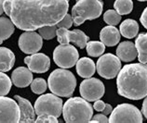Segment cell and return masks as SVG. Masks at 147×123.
Wrapping results in <instances>:
<instances>
[{
	"label": "cell",
	"instance_id": "obj_1",
	"mask_svg": "<svg viewBox=\"0 0 147 123\" xmlns=\"http://www.w3.org/2000/svg\"><path fill=\"white\" fill-rule=\"evenodd\" d=\"M69 9L67 0H5L4 11L22 31L56 25Z\"/></svg>",
	"mask_w": 147,
	"mask_h": 123
},
{
	"label": "cell",
	"instance_id": "obj_2",
	"mask_svg": "<svg viewBox=\"0 0 147 123\" xmlns=\"http://www.w3.org/2000/svg\"><path fill=\"white\" fill-rule=\"evenodd\" d=\"M118 94L130 100L147 96V65L134 63L125 65L117 79Z\"/></svg>",
	"mask_w": 147,
	"mask_h": 123
},
{
	"label": "cell",
	"instance_id": "obj_3",
	"mask_svg": "<svg viewBox=\"0 0 147 123\" xmlns=\"http://www.w3.org/2000/svg\"><path fill=\"white\" fill-rule=\"evenodd\" d=\"M64 120L68 123L90 122L93 116L92 106L86 99L81 97H72L65 102L63 107Z\"/></svg>",
	"mask_w": 147,
	"mask_h": 123
},
{
	"label": "cell",
	"instance_id": "obj_4",
	"mask_svg": "<svg viewBox=\"0 0 147 123\" xmlns=\"http://www.w3.org/2000/svg\"><path fill=\"white\" fill-rule=\"evenodd\" d=\"M48 85L51 93L61 97H70L76 86V79L66 68H58L49 76Z\"/></svg>",
	"mask_w": 147,
	"mask_h": 123
},
{
	"label": "cell",
	"instance_id": "obj_5",
	"mask_svg": "<svg viewBox=\"0 0 147 123\" xmlns=\"http://www.w3.org/2000/svg\"><path fill=\"white\" fill-rule=\"evenodd\" d=\"M103 4L100 0H76L72 9V19L76 26L84 23L87 20H94L100 16Z\"/></svg>",
	"mask_w": 147,
	"mask_h": 123
},
{
	"label": "cell",
	"instance_id": "obj_6",
	"mask_svg": "<svg viewBox=\"0 0 147 123\" xmlns=\"http://www.w3.org/2000/svg\"><path fill=\"white\" fill-rule=\"evenodd\" d=\"M63 100L58 95L47 94L39 96L34 103V111L37 116L40 115H51L60 117L63 112Z\"/></svg>",
	"mask_w": 147,
	"mask_h": 123
},
{
	"label": "cell",
	"instance_id": "obj_7",
	"mask_svg": "<svg viewBox=\"0 0 147 123\" xmlns=\"http://www.w3.org/2000/svg\"><path fill=\"white\" fill-rule=\"evenodd\" d=\"M78 52L76 47L69 44H61L53 52V60L59 67L69 68L74 67L78 60Z\"/></svg>",
	"mask_w": 147,
	"mask_h": 123
},
{
	"label": "cell",
	"instance_id": "obj_8",
	"mask_svg": "<svg viewBox=\"0 0 147 123\" xmlns=\"http://www.w3.org/2000/svg\"><path fill=\"white\" fill-rule=\"evenodd\" d=\"M109 122H142L141 111L130 104H121L113 109L109 118Z\"/></svg>",
	"mask_w": 147,
	"mask_h": 123
},
{
	"label": "cell",
	"instance_id": "obj_9",
	"mask_svg": "<svg viewBox=\"0 0 147 123\" xmlns=\"http://www.w3.org/2000/svg\"><path fill=\"white\" fill-rule=\"evenodd\" d=\"M97 71L104 79H114L121 68V61L117 56L105 54L97 61Z\"/></svg>",
	"mask_w": 147,
	"mask_h": 123
},
{
	"label": "cell",
	"instance_id": "obj_10",
	"mask_svg": "<svg viewBox=\"0 0 147 123\" xmlns=\"http://www.w3.org/2000/svg\"><path fill=\"white\" fill-rule=\"evenodd\" d=\"M79 92L84 99L88 102H92L103 96L105 93V87L102 80L96 78H86V80L80 83Z\"/></svg>",
	"mask_w": 147,
	"mask_h": 123
},
{
	"label": "cell",
	"instance_id": "obj_11",
	"mask_svg": "<svg viewBox=\"0 0 147 123\" xmlns=\"http://www.w3.org/2000/svg\"><path fill=\"white\" fill-rule=\"evenodd\" d=\"M19 47L25 54L37 53L43 45V38L34 31H26L22 33L18 41Z\"/></svg>",
	"mask_w": 147,
	"mask_h": 123
},
{
	"label": "cell",
	"instance_id": "obj_12",
	"mask_svg": "<svg viewBox=\"0 0 147 123\" xmlns=\"http://www.w3.org/2000/svg\"><path fill=\"white\" fill-rule=\"evenodd\" d=\"M0 122H20V108L15 99L0 96Z\"/></svg>",
	"mask_w": 147,
	"mask_h": 123
},
{
	"label": "cell",
	"instance_id": "obj_13",
	"mask_svg": "<svg viewBox=\"0 0 147 123\" xmlns=\"http://www.w3.org/2000/svg\"><path fill=\"white\" fill-rule=\"evenodd\" d=\"M57 40L60 44L74 43L79 48L86 47L88 37L80 30L69 31L66 28H59L57 30Z\"/></svg>",
	"mask_w": 147,
	"mask_h": 123
},
{
	"label": "cell",
	"instance_id": "obj_14",
	"mask_svg": "<svg viewBox=\"0 0 147 123\" xmlns=\"http://www.w3.org/2000/svg\"><path fill=\"white\" fill-rule=\"evenodd\" d=\"M24 63L28 66L29 70L34 73H45L50 67L49 57L42 53H34L32 54V56L26 57Z\"/></svg>",
	"mask_w": 147,
	"mask_h": 123
},
{
	"label": "cell",
	"instance_id": "obj_15",
	"mask_svg": "<svg viewBox=\"0 0 147 123\" xmlns=\"http://www.w3.org/2000/svg\"><path fill=\"white\" fill-rule=\"evenodd\" d=\"M14 99L20 108V122H36V111L28 100L19 95H15Z\"/></svg>",
	"mask_w": 147,
	"mask_h": 123
},
{
	"label": "cell",
	"instance_id": "obj_16",
	"mask_svg": "<svg viewBox=\"0 0 147 123\" xmlns=\"http://www.w3.org/2000/svg\"><path fill=\"white\" fill-rule=\"evenodd\" d=\"M11 82L16 87L25 88L33 82V73L29 68L19 67L11 74Z\"/></svg>",
	"mask_w": 147,
	"mask_h": 123
},
{
	"label": "cell",
	"instance_id": "obj_17",
	"mask_svg": "<svg viewBox=\"0 0 147 123\" xmlns=\"http://www.w3.org/2000/svg\"><path fill=\"white\" fill-rule=\"evenodd\" d=\"M117 56L124 62L133 61L138 57V51L135 47V44L129 41L122 42L118 45L117 48Z\"/></svg>",
	"mask_w": 147,
	"mask_h": 123
},
{
	"label": "cell",
	"instance_id": "obj_18",
	"mask_svg": "<svg viewBox=\"0 0 147 123\" xmlns=\"http://www.w3.org/2000/svg\"><path fill=\"white\" fill-rule=\"evenodd\" d=\"M100 39L107 47H115L120 41V32L115 26H106L100 31Z\"/></svg>",
	"mask_w": 147,
	"mask_h": 123
},
{
	"label": "cell",
	"instance_id": "obj_19",
	"mask_svg": "<svg viewBox=\"0 0 147 123\" xmlns=\"http://www.w3.org/2000/svg\"><path fill=\"white\" fill-rule=\"evenodd\" d=\"M76 72L82 78H90L95 73L96 66L93 60L88 57H82L76 62Z\"/></svg>",
	"mask_w": 147,
	"mask_h": 123
},
{
	"label": "cell",
	"instance_id": "obj_20",
	"mask_svg": "<svg viewBox=\"0 0 147 123\" xmlns=\"http://www.w3.org/2000/svg\"><path fill=\"white\" fill-rule=\"evenodd\" d=\"M15 63L14 53L7 47H0V71L10 70Z\"/></svg>",
	"mask_w": 147,
	"mask_h": 123
},
{
	"label": "cell",
	"instance_id": "obj_21",
	"mask_svg": "<svg viewBox=\"0 0 147 123\" xmlns=\"http://www.w3.org/2000/svg\"><path fill=\"white\" fill-rule=\"evenodd\" d=\"M135 47L138 51V59L141 63H147V33L139 34L135 40Z\"/></svg>",
	"mask_w": 147,
	"mask_h": 123
},
{
	"label": "cell",
	"instance_id": "obj_22",
	"mask_svg": "<svg viewBox=\"0 0 147 123\" xmlns=\"http://www.w3.org/2000/svg\"><path fill=\"white\" fill-rule=\"evenodd\" d=\"M139 32V25L137 21L131 19H127V20L124 21L120 25V34L122 36L129 38H134L138 34Z\"/></svg>",
	"mask_w": 147,
	"mask_h": 123
},
{
	"label": "cell",
	"instance_id": "obj_23",
	"mask_svg": "<svg viewBox=\"0 0 147 123\" xmlns=\"http://www.w3.org/2000/svg\"><path fill=\"white\" fill-rule=\"evenodd\" d=\"M15 25L12 21L5 17H0V41H5L12 35Z\"/></svg>",
	"mask_w": 147,
	"mask_h": 123
},
{
	"label": "cell",
	"instance_id": "obj_24",
	"mask_svg": "<svg viewBox=\"0 0 147 123\" xmlns=\"http://www.w3.org/2000/svg\"><path fill=\"white\" fill-rule=\"evenodd\" d=\"M87 53L88 56L97 57H100L105 51V45L102 42H98V41H90L87 43L86 45Z\"/></svg>",
	"mask_w": 147,
	"mask_h": 123
},
{
	"label": "cell",
	"instance_id": "obj_25",
	"mask_svg": "<svg viewBox=\"0 0 147 123\" xmlns=\"http://www.w3.org/2000/svg\"><path fill=\"white\" fill-rule=\"evenodd\" d=\"M114 7L119 15H127L132 11L133 2L132 0H115Z\"/></svg>",
	"mask_w": 147,
	"mask_h": 123
},
{
	"label": "cell",
	"instance_id": "obj_26",
	"mask_svg": "<svg viewBox=\"0 0 147 123\" xmlns=\"http://www.w3.org/2000/svg\"><path fill=\"white\" fill-rule=\"evenodd\" d=\"M11 84V79H9L7 74L0 71V96H4L9 93Z\"/></svg>",
	"mask_w": 147,
	"mask_h": 123
},
{
	"label": "cell",
	"instance_id": "obj_27",
	"mask_svg": "<svg viewBox=\"0 0 147 123\" xmlns=\"http://www.w3.org/2000/svg\"><path fill=\"white\" fill-rule=\"evenodd\" d=\"M57 30H58L57 25L44 26L38 29V33H39L42 36V38H44L45 40H50V39H53V38L57 35Z\"/></svg>",
	"mask_w": 147,
	"mask_h": 123
},
{
	"label": "cell",
	"instance_id": "obj_28",
	"mask_svg": "<svg viewBox=\"0 0 147 123\" xmlns=\"http://www.w3.org/2000/svg\"><path fill=\"white\" fill-rule=\"evenodd\" d=\"M103 20L107 24L115 26L117 25L121 21V15H119L115 10L109 9L105 11V13L103 15Z\"/></svg>",
	"mask_w": 147,
	"mask_h": 123
},
{
	"label": "cell",
	"instance_id": "obj_29",
	"mask_svg": "<svg viewBox=\"0 0 147 123\" xmlns=\"http://www.w3.org/2000/svg\"><path fill=\"white\" fill-rule=\"evenodd\" d=\"M47 82L42 78H36L31 82V90L36 94H42L47 90Z\"/></svg>",
	"mask_w": 147,
	"mask_h": 123
},
{
	"label": "cell",
	"instance_id": "obj_30",
	"mask_svg": "<svg viewBox=\"0 0 147 123\" xmlns=\"http://www.w3.org/2000/svg\"><path fill=\"white\" fill-rule=\"evenodd\" d=\"M73 23H74V22H73L72 16H71V15H69V14H66L63 17V20H61L60 22H58L56 25L58 27V29H59V28H66V29H68L73 25Z\"/></svg>",
	"mask_w": 147,
	"mask_h": 123
},
{
	"label": "cell",
	"instance_id": "obj_31",
	"mask_svg": "<svg viewBox=\"0 0 147 123\" xmlns=\"http://www.w3.org/2000/svg\"><path fill=\"white\" fill-rule=\"evenodd\" d=\"M58 118L51 116V115H40L36 120V122H44V123H51L58 122Z\"/></svg>",
	"mask_w": 147,
	"mask_h": 123
},
{
	"label": "cell",
	"instance_id": "obj_32",
	"mask_svg": "<svg viewBox=\"0 0 147 123\" xmlns=\"http://www.w3.org/2000/svg\"><path fill=\"white\" fill-rule=\"evenodd\" d=\"M90 122H100V123H106L109 122V118H107L106 115L104 114H97L94 117H92Z\"/></svg>",
	"mask_w": 147,
	"mask_h": 123
},
{
	"label": "cell",
	"instance_id": "obj_33",
	"mask_svg": "<svg viewBox=\"0 0 147 123\" xmlns=\"http://www.w3.org/2000/svg\"><path fill=\"white\" fill-rule=\"evenodd\" d=\"M104 106H105V104H104L103 101H102V100H96V102L94 103V105H93V107H94V109L95 110H97V111H102L103 108H104Z\"/></svg>",
	"mask_w": 147,
	"mask_h": 123
},
{
	"label": "cell",
	"instance_id": "obj_34",
	"mask_svg": "<svg viewBox=\"0 0 147 123\" xmlns=\"http://www.w3.org/2000/svg\"><path fill=\"white\" fill-rule=\"evenodd\" d=\"M141 23L142 24V26L144 27L145 29H147V7H145L144 12H142V16H141Z\"/></svg>",
	"mask_w": 147,
	"mask_h": 123
},
{
	"label": "cell",
	"instance_id": "obj_35",
	"mask_svg": "<svg viewBox=\"0 0 147 123\" xmlns=\"http://www.w3.org/2000/svg\"><path fill=\"white\" fill-rule=\"evenodd\" d=\"M112 111H113V107H112V106L109 105V104H105V106H104V108L102 112V114L107 116V115H110L112 113Z\"/></svg>",
	"mask_w": 147,
	"mask_h": 123
},
{
	"label": "cell",
	"instance_id": "obj_36",
	"mask_svg": "<svg viewBox=\"0 0 147 123\" xmlns=\"http://www.w3.org/2000/svg\"><path fill=\"white\" fill-rule=\"evenodd\" d=\"M142 113L144 114V116L147 118V96H145V99L144 103H142Z\"/></svg>",
	"mask_w": 147,
	"mask_h": 123
},
{
	"label": "cell",
	"instance_id": "obj_37",
	"mask_svg": "<svg viewBox=\"0 0 147 123\" xmlns=\"http://www.w3.org/2000/svg\"><path fill=\"white\" fill-rule=\"evenodd\" d=\"M4 2H5V0H0V15L5 12L4 11Z\"/></svg>",
	"mask_w": 147,
	"mask_h": 123
},
{
	"label": "cell",
	"instance_id": "obj_38",
	"mask_svg": "<svg viewBox=\"0 0 147 123\" xmlns=\"http://www.w3.org/2000/svg\"><path fill=\"white\" fill-rule=\"evenodd\" d=\"M138 1H147V0H138Z\"/></svg>",
	"mask_w": 147,
	"mask_h": 123
},
{
	"label": "cell",
	"instance_id": "obj_39",
	"mask_svg": "<svg viewBox=\"0 0 147 123\" xmlns=\"http://www.w3.org/2000/svg\"><path fill=\"white\" fill-rule=\"evenodd\" d=\"M2 44V41H0V45H1Z\"/></svg>",
	"mask_w": 147,
	"mask_h": 123
},
{
	"label": "cell",
	"instance_id": "obj_40",
	"mask_svg": "<svg viewBox=\"0 0 147 123\" xmlns=\"http://www.w3.org/2000/svg\"><path fill=\"white\" fill-rule=\"evenodd\" d=\"M67 1H69V0H67Z\"/></svg>",
	"mask_w": 147,
	"mask_h": 123
},
{
	"label": "cell",
	"instance_id": "obj_41",
	"mask_svg": "<svg viewBox=\"0 0 147 123\" xmlns=\"http://www.w3.org/2000/svg\"><path fill=\"white\" fill-rule=\"evenodd\" d=\"M100 1H102V0H100Z\"/></svg>",
	"mask_w": 147,
	"mask_h": 123
}]
</instances>
